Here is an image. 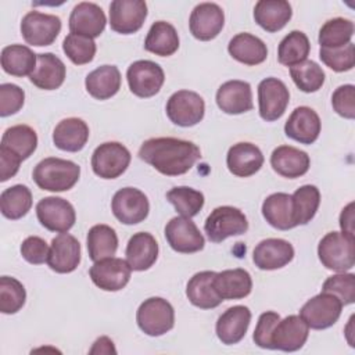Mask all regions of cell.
I'll return each instance as SVG.
<instances>
[{
	"mask_svg": "<svg viewBox=\"0 0 355 355\" xmlns=\"http://www.w3.org/2000/svg\"><path fill=\"white\" fill-rule=\"evenodd\" d=\"M139 158L166 176L189 172L201 158L197 144L176 137H153L139 148Z\"/></svg>",
	"mask_w": 355,
	"mask_h": 355,
	"instance_id": "cell-1",
	"label": "cell"
},
{
	"mask_svg": "<svg viewBox=\"0 0 355 355\" xmlns=\"http://www.w3.org/2000/svg\"><path fill=\"white\" fill-rule=\"evenodd\" d=\"M36 186L47 191H67L72 189L80 176V166L69 159L49 157L33 169Z\"/></svg>",
	"mask_w": 355,
	"mask_h": 355,
	"instance_id": "cell-2",
	"label": "cell"
},
{
	"mask_svg": "<svg viewBox=\"0 0 355 355\" xmlns=\"http://www.w3.org/2000/svg\"><path fill=\"white\" fill-rule=\"evenodd\" d=\"M355 240L344 232H329L318 245V257L326 269L345 272L355 265Z\"/></svg>",
	"mask_w": 355,
	"mask_h": 355,
	"instance_id": "cell-3",
	"label": "cell"
},
{
	"mask_svg": "<svg viewBox=\"0 0 355 355\" xmlns=\"http://www.w3.org/2000/svg\"><path fill=\"white\" fill-rule=\"evenodd\" d=\"M139 329L151 337H158L175 326L173 306L161 297H150L144 300L136 312Z\"/></svg>",
	"mask_w": 355,
	"mask_h": 355,
	"instance_id": "cell-4",
	"label": "cell"
},
{
	"mask_svg": "<svg viewBox=\"0 0 355 355\" xmlns=\"http://www.w3.org/2000/svg\"><path fill=\"white\" fill-rule=\"evenodd\" d=\"M204 230L209 241L222 243L227 237L244 234L248 230V220L239 208L222 205L216 207L207 216Z\"/></svg>",
	"mask_w": 355,
	"mask_h": 355,
	"instance_id": "cell-5",
	"label": "cell"
},
{
	"mask_svg": "<svg viewBox=\"0 0 355 355\" xmlns=\"http://www.w3.org/2000/svg\"><path fill=\"white\" fill-rule=\"evenodd\" d=\"M130 151L118 141H107L92 154V169L101 179H116L129 166Z\"/></svg>",
	"mask_w": 355,
	"mask_h": 355,
	"instance_id": "cell-6",
	"label": "cell"
},
{
	"mask_svg": "<svg viewBox=\"0 0 355 355\" xmlns=\"http://www.w3.org/2000/svg\"><path fill=\"white\" fill-rule=\"evenodd\" d=\"M166 115L178 126L190 128L202 121L205 114L204 98L191 90H178L166 101Z\"/></svg>",
	"mask_w": 355,
	"mask_h": 355,
	"instance_id": "cell-7",
	"label": "cell"
},
{
	"mask_svg": "<svg viewBox=\"0 0 355 355\" xmlns=\"http://www.w3.org/2000/svg\"><path fill=\"white\" fill-rule=\"evenodd\" d=\"M126 79L130 92L141 98H148L155 96L164 82V69L154 61L137 60L128 67Z\"/></svg>",
	"mask_w": 355,
	"mask_h": 355,
	"instance_id": "cell-8",
	"label": "cell"
},
{
	"mask_svg": "<svg viewBox=\"0 0 355 355\" xmlns=\"http://www.w3.org/2000/svg\"><path fill=\"white\" fill-rule=\"evenodd\" d=\"M341 309L343 304L336 295L322 291L302 305L300 316L309 329L323 330L331 327L338 320Z\"/></svg>",
	"mask_w": 355,
	"mask_h": 355,
	"instance_id": "cell-9",
	"label": "cell"
},
{
	"mask_svg": "<svg viewBox=\"0 0 355 355\" xmlns=\"http://www.w3.org/2000/svg\"><path fill=\"white\" fill-rule=\"evenodd\" d=\"M61 32V19L53 14L29 11L21 21V35L31 46H50Z\"/></svg>",
	"mask_w": 355,
	"mask_h": 355,
	"instance_id": "cell-10",
	"label": "cell"
},
{
	"mask_svg": "<svg viewBox=\"0 0 355 355\" xmlns=\"http://www.w3.org/2000/svg\"><path fill=\"white\" fill-rule=\"evenodd\" d=\"M111 209L121 223L136 225L148 216L150 202L141 190L136 187H123L114 194Z\"/></svg>",
	"mask_w": 355,
	"mask_h": 355,
	"instance_id": "cell-11",
	"label": "cell"
},
{
	"mask_svg": "<svg viewBox=\"0 0 355 355\" xmlns=\"http://www.w3.org/2000/svg\"><path fill=\"white\" fill-rule=\"evenodd\" d=\"M36 216L40 225L57 233H67L76 220L72 204L61 197H44L36 204Z\"/></svg>",
	"mask_w": 355,
	"mask_h": 355,
	"instance_id": "cell-12",
	"label": "cell"
},
{
	"mask_svg": "<svg viewBox=\"0 0 355 355\" xmlns=\"http://www.w3.org/2000/svg\"><path fill=\"white\" fill-rule=\"evenodd\" d=\"M290 92L286 83L277 78H265L258 85L259 116L266 122L277 121L286 112Z\"/></svg>",
	"mask_w": 355,
	"mask_h": 355,
	"instance_id": "cell-13",
	"label": "cell"
},
{
	"mask_svg": "<svg viewBox=\"0 0 355 355\" xmlns=\"http://www.w3.org/2000/svg\"><path fill=\"white\" fill-rule=\"evenodd\" d=\"M165 239L169 247L182 254H193L204 248L205 240L196 223L186 216H175L165 226Z\"/></svg>",
	"mask_w": 355,
	"mask_h": 355,
	"instance_id": "cell-14",
	"label": "cell"
},
{
	"mask_svg": "<svg viewBox=\"0 0 355 355\" xmlns=\"http://www.w3.org/2000/svg\"><path fill=\"white\" fill-rule=\"evenodd\" d=\"M147 18V4L143 0H114L110 4V26L121 35L137 32Z\"/></svg>",
	"mask_w": 355,
	"mask_h": 355,
	"instance_id": "cell-15",
	"label": "cell"
},
{
	"mask_svg": "<svg viewBox=\"0 0 355 355\" xmlns=\"http://www.w3.org/2000/svg\"><path fill=\"white\" fill-rule=\"evenodd\" d=\"M132 269L126 259L105 258L93 263L89 269L92 282L104 291H119L130 280Z\"/></svg>",
	"mask_w": 355,
	"mask_h": 355,
	"instance_id": "cell-16",
	"label": "cell"
},
{
	"mask_svg": "<svg viewBox=\"0 0 355 355\" xmlns=\"http://www.w3.org/2000/svg\"><path fill=\"white\" fill-rule=\"evenodd\" d=\"M225 25V12L216 3H200L197 4L189 19V28L191 35L201 40L208 42L215 39Z\"/></svg>",
	"mask_w": 355,
	"mask_h": 355,
	"instance_id": "cell-17",
	"label": "cell"
},
{
	"mask_svg": "<svg viewBox=\"0 0 355 355\" xmlns=\"http://www.w3.org/2000/svg\"><path fill=\"white\" fill-rule=\"evenodd\" d=\"M309 336V327L300 315H288L275 326L270 341L273 349L294 352L304 347Z\"/></svg>",
	"mask_w": 355,
	"mask_h": 355,
	"instance_id": "cell-18",
	"label": "cell"
},
{
	"mask_svg": "<svg viewBox=\"0 0 355 355\" xmlns=\"http://www.w3.org/2000/svg\"><path fill=\"white\" fill-rule=\"evenodd\" d=\"M80 263V244L69 233H60L51 240L47 265L57 273H71Z\"/></svg>",
	"mask_w": 355,
	"mask_h": 355,
	"instance_id": "cell-19",
	"label": "cell"
},
{
	"mask_svg": "<svg viewBox=\"0 0 355 355\" xmlns=\"http://www.w3.org/2000/svg\"><path fill=\"white\" fill-rule=\"evenodd\" d=\"M107 24L105 14L100 6L90 1L78 3L69 15L71 33L82 35L90 39L98 37Z\"/></svg>",
	"mask_w": 355,
	"mask_h": 355,
	"instance_id": "cell-20",
	"label": "cell"
},
{
	"mask_svg": "<svg viewBox=\"0 0 355 355\" xmlns=\"http://www.w3.org/2000/svg\"><path fill=\"white\" fill-rule=\"evenodd\" d=\"M215 100L219 110L229 115H239L251 111L254 107L251 85L239 79L222 83L216 92Z\"/></svg>",
	"mask_w": 355,
	"mask_h": 355,
	"instance_id": "cell-21",
	"label": "cell"
},
{
	"mask_svg": "<svg viewBox=\"0 0 355 355\" xmlns=\"http://www.w3.org/2000/svg\"><path fill=\"white\" fill-rule=\"evenodd\" d=\"M322 122L315 110L306 105L297 107L284 123V133L287 137L301 143L312 144L318 140Z\"/></svg>",
	"mask_w": 355,
	"mask_h": 355,
	"instance_id": "cell-22",
	"label": "cell"
},
{
	"mask_svg": "<svg viewBox=\"0 0 355 355\" xmlns=\"http://www.w3.org/2000/svg\"><path fill=\"white\" fill-rule=\"evenodd\" d=\"M294 258V247L283 239H265L259 241L252 252V261L261 270H276Z\"/></svg>",
	"mask_w": 355,
	"mask_h": 355,
	"instance_id": "cell-23",
	"label": "cell"
},
{
	"mask_svg": "<svg viewBox=\"0 0 355 355\" xmlns=\"http://www.w3.org/2000/svg\"><path fill=\"white\" fill-rule=\"evenodd\" d=\"M251 311L245 305H234L227 308L216 320L215 331L218 338L226 344L233 345L240 343L250 326Z\"/></svg>",
	"mask_w": 355,
	"mask_h": 355,
	"instance_id": "cell-24",
	"label": "cell"
},
{
	"mask_svg": "<svg viewBox=\"0 0 355 355\" xmlns=\"http://www.w3.org/2000/svg\"><path fill=\"white\" fill-rule=\"evenodd\" d=\"M262 151L252 143L240 141L233 144L226 155V165L230 173L239 178L255 175L263 165Z\"/></svg>",
	"mask_w": 355,
	"mask_h": 355,
	"instance_id": "cell-25",
	"label": "cell"
},
{
	"mask_svg": "<svg viewBox=\"0 0 355 355\" xmlns=\"http://www.w3.org/2000/svg\"><path fill=\"white\" fill-rule=\"evenodd\" d=\"M270 165L276 173L287 179L305 175L311 166L309 155L293 146H279L272 151Z\"/></svg>",
	"mask_w": 355,
	"mask_h": 355,
	"instance_id": "cell-26",
	"label": "cell"
},
{
	"mask_svg": "<svg viewBox=\"0 0 355 355\" xmlns=\"http://www.w3.org/2000/svg\"><path fill=\"white\" fill-rule=\"evenodd\" d=\"M125 255L132 270H147L158 258V243L151 233H135L128 241Z\"/></svg>",
	"mask_w": 355,
	"mask_h": 355,
	"instance_id": "cell-27",
	"label": "cell"
},
{
	"mask_svg": "<svg viewBox=\"0 0 355 355\" xmlns=\"http://www.w3.org/2000/svg\"><path fill=\"white\" fill-rule=\"evenodd\" d=\"M65 75L67 68L61 58L53 53H40L37 54L36 68L29 75V80L42 90H55L64 83Z\"/></svg>",
	"mask_w": 355,
	"mask_h": 355,
	"instance_id": "cell-28",
	"label": "cell"
},
{
	"mask_svg": "<svg viewBox=\"0 0 355 355\" xmlns=\"http://www.w3.org/2000/svg\"><path fill=\"white\" fill-rule=\"evenodd\" d=\"M89 140V126L80 118H65L53 130V143L57 148L68 153L80 151Z\"/></svg>",
	"mask_w": 355,
	"mask_h": 355,
	"instance_id": "cell-29",
	"label": "cell"
},
{
	"mask_svg": "<svg viewBox=\"0 0 355 355\" xmlns=\"http://www.w3.org/2000/svg\"><path fill=\"white\" fill-rule=\"evenodd\" d=\"M214 288L222 300H241L251 293L252 279L245 269H226L215 275Z\"/></svg>",
	"mask_w": 355,
	"mask_h": 355,
	"instance_id": "cell-30",
	"label": "cell"
},
{
	"mask_svg": "<svg viewBox=\"0 0 355 355\" xmlns=\"http://www.w3.org/2000/svg\"><path fill=\"white\" fill-rule=\"evenodd\" d=\"M216 272L202 270L190 277L186 286V295L189 301L201 309H212L222 304V298L214 288V277Z\"/></svg>",
	"mask_w": 355,
	"mask_h": 355,
	"instance_id": "cell-31",
	"label": "cell"
},
{
	"mask_svg": "<svg viewBox=\"0 0 355 355\" xmlns=\"http://www.w3.org/2000/svg\"><path fill=\"white\" fill-rule=\"evenodd\" d=\"M291 15V6L286 0H259L254 7L255 22L270 33L283 29Z\"/></svg>",
	"mask_w": 355,
	"mask_h": 355,
	"instance_id": "cell-32",
	"label": "cell"
},
{
	"mask_svg": "<svg viewBox=\"0 0 355 355\" xmlns=\"http://www.w3.org/2000/svg\"><path fill=\"white\" fill-rule=\"evenodd\" d=\"M229 54L244 65L262 64L268 57L266 44L258 37L247 32L237 33L227 44Z\"/></svg>",
	"mask_w": 355,
	"mask_h": 355,
	"instance_id": "cell-33",
	"label": "cell"
},
{
	"mask_svg": "<svg viewBox=\"0 0 355 355\" xmlns=\"http://www.w3.org/2000/svg\"><path fill=\"white\" fill-rule=\"evenodd\" d=\"M85 86L93 98L108 100L121 89V72L115 65H101L86 76Z\"/></svg>",
	"mask_w": 355,
	"mask_h": 355,
	"instance_id": "cell-34",
	"label": "cell"
},
{
	"mask_svg": "<svg viewBox=\"0 0 355 355\" xmlns=\"http://www.w3.org/2000/svg\"><path fill=\"white\" fill-rule=\"evenodd\" d=\"M262 215L265 220L275 229L288 230L295 227L293 220L291 194L273 193L262 202Z\"/></svg>",
	"mask_w": 355,
	"mask_h": 355,
	"instance_id": "cell-35",
	"label": "cell"
},
{
	"mask_svg": "<svg viewBox=\"0 0 355 355\" xmlns=\"http://www.w3.org/2000/svg\"><path fill=\"white\" fill-rule=\"evenodd\" d=\"M144 49L159 57H169L179 49V35L175 26L166 21H157L151 25Z\"/></svg>",
	"mask_w": 355,
	"mask_h": 355,
	"instance_id": "cell-36",
	"label": "cell"
},
{
	"mask_svg": "<svg viewBox=\"0 0 355 355\" xmlns=\"http://www.w3.org/2000/svg\"><path fill=\"white\" fill-rule=\"evenodd\" d=\"M0 61L6 73L22 78L35 71L37 54H35L28 46L10 44L1 50Z\"/></svg>",
	"mask_w": 355,
	"mask_h": 355,
	"instance_id": "cell-37",
	"label": "cell"
},
{
	"mask_svg": "<svg viewBox=\"0 0 355 355\" xmlns=\"http://www.w3.org/2000/svg\"><path fill=\"white\" fill-rule=\"evenodd\" d=\"M86 245L89 258L93 262L111 258L118 250V236L116 232L104 223L94 225L89 229L86 237Z\"/></svg>",
	"mask_w": 355,
	"mask_h": 355,
	"instance_id": "cell-38",
	"label": "cell"
},
{
	"mask_svg": "<svg viewBox=\"0 0 355 355\" xmlns=\"http://www.w3.org/2000/svg\"><path fill=\"white\" fill-rule=\"evenodd\" d=\"M293 220L295 226L309 223L320 204V191L313 184H304L291 194Z\"/></svg>",
	"mask_w": 355,
	"mask_h": 355,
	"instance_id": "cell-39",
	"label": "cell"
},
{
	"mask_svg": "<svg viewBox=\"0 0 355 355\" xmlns=\"http://www.w3.org/2000/svg\"><path fill=\"white\" fill-rule=\"evenodd\" d=\"M0 146L8 148L24 161L35 153L37 147V135L33 128L28 125H14L4 130Z\"/></svg>",
	"mask_w": 355,
	"mask_h": 355,
	"instance_id": "cell-40",
	"label": "cell"
},
{
	"mask_svg": "<svg viewBox=\"0 0 355 355\" xmlns=\"http://www.w3.org/2000/svg\"><path fill=\"white\" fill-rule=\"evenodd\" d=\"M32 207V193L25 184H14L0 194V209L4 218L17 220L25 216Z\"/></svg>",
	"mask_w": 355,
	"mask_h": 355,
	"instance_id": "cell-41",
	"label": "cell"
},
{
	"mask_svg": "<svg viewBox=\"0 0 355 355\" xmlns=\"http://www.w3.org/2000/svg\"><path fill=\"white\" fill-rule=\"evenodd\" d=\"M311 51L308 36L301 31H291L286 35L277 47V60L282 65L293 67L306 60Z\"/></svg>",
	"mask_w": 355,
	"mask_h": 355,
	"instance_id": "cell-42",
	"label": "cell"
},
{
	"mask_svg": "<svg viewBox=\"0 0 355 355\" xmlns=\"http://www.w3.org/2000/svg\"><path fill=\"white\" fill-rule=\"evenodd\" d=\"M354 36V22L351 19L337 17L326 21L319 31V44L326 49H337L351 43Z\"/></svg>",
	"mask_w": 355,
	"mask_h": 355,
	"instance_id": "cell-43",
	"label": "cell"
},
{
	"mask_svg": "<svg viewBox=\"0 0 355 355\" xmlns=\"http://www.w3.org/2000/svg\"><path fill=\"white\" fill-rule=\"evenodd\" d=\"M166 200L182 216L193 218L204 207V194L189 186H178L166 193Z\"/></svg>",
	"mask_w": 355,
	"mask_h": 355,
	"instance_id": "cell-44",
	"label": "cell"
},
{
	"mask_svg": "<svg viewBox=\"0 0 355 355\" xmlns=\"http://www.w3.org/2000/svg\"><path fill=\"white\" fill-rule=\"evenodd\" d=\"M290 75L295 86L304 93H315L324 83V71L312 60H305L290 67Z\"/></svg>",
	"mask_w": 355,
	"mask_h": 355,
	"instance_id": "cell-45",
	"label": "cell"
},
{
	"mask_svg": "<svg viewBox=\"0 0 355 355\" xmlns=\"http://www.w3.org/2000/svg\"><path fill=\"white\" fill-rule=\"evenodd\" d=\"M26 301L24 284L15 277H0V312L4 315L17 313Z\"/></svg>",
	"mask_w": 355,
	"mask_h": 355,
	"instance_id": "cell-46",
	"label": "cell"
},
{
	"mask_svg": "<svg viewBox=\"0 0 355 355\" xmlns=\"http://www.w3.org/2000/svg\"><path fill=\"white\" fill-rule=\"evenodd\" d=\"M62 50L75 65H83L93 61L97 47L93 39L69 33L62 42Z\"/></svg>",
	"mask_w": 355,
	"mask_h": 355,
	"instance_id": "cell-47",
	"label": "cell"
},
{
	"mask_svg": "<svg viewBox=\"0 0 355 355\" xmlns=\"http://www.w3.org/2000/svg\"><path fill=\"white\" fill-rule=\"evenodd\" d=\"M319 57L322 62L334 72H347L355 65V46L351 42L337 49L320 47Z\"/></svg>",
	"mask_w": 355,
	"mask_h": 355,
	"instance_id": "cell-48",
	"label": "cell"
},
{
	"mask_svg": "<svg viewBox=\"0 0 355 355\" xmlns=\"http://www.w3.org/2000/svg\"><path fill=\"white\" fill-rule=\"evenodd\" d=\"M323 293L336 295L343 305L355 302V275L354 273H337L327 277L322 286Z\"/></svg>",
	"mask_w": 355,
	"mask_h": 355,
	"instance_id": "cell-49",
	"label": "cell"
},
{
	"mask_svg": "<svg viewBox=\"0 0 355 355\" xmlns=\"http://www.w3.org/2000/svg\"><path fill=\"white\" fill-rule=\"evenodd\" d=\"M25 103V92L14 83L0 85V116L17 114Z\"/></svg>",
	"mask_w": 355,
	"mask_h": 355,
	"instance_id": "cell-50",
	"label": "cell"
},
{
	"mask_svg": "<svg viewBox=\"0 0 355 355\" xmlns=\"http://www.w3.org/2000/svg\"><path fill=\"white\" fill-rule=\"evenodd\" d=\"M333 110L345 119L355 118V86L343 85L338 86L331 96Z\"/></svg>",
	"mask_w": 355,
	"mask_h": 355,
	"instance_id": "cell-51",
	"label": "cell"
},
{
	"mask_svg": "<svg viewBox=\"0 0 355 355\" xmlns=\"http://www.w3.org/2000/svg\"><path fill=\"white\" fill-rule=\"evenodd\" d=\"M279 320H280V315L277 312L266 311V312L261 313V316L258 318L257 327L254 330V336H252L254 343L259 348L273 349L270 336H272V331H273V329H275V326L277 324Z\"/></svg>",
	"mask_w": 355,
	"mask_h": 355,
	"instance_id": "cell-52",
	"label": "cell"
},
{
	"mask_svg": "<svg viewBox=\"0 0 355 355\" xmlns=\"http://www.w3.org/2000/svg\"><path fill=\"white\" fill-rule=\"evenodd\" d=\"M49 251L50 247L47 245L46 240L39 236H29L21 244L22 258L32 265H40L47 262Z\"/></svg>",
	"mask_w": 355,
	"mask_h": 355,
	"instance_id": "cell-53",
	"label": "cell"
},
{
	"mask_svg": "<svg viewBox=\"0 0 355 355\" xmlns=\"http://www.w3.org/2000/svg\"><path fill=\"white\" fill-rule=\"evenodd\" d=\"M22 159L6 147L0 146V182H7L19 171Z\"/></svg>",
	"mask_w": 355,
	"mask_h": 355,
	"instance_id": "cell-54",
	"label": "cell"
},
{
	"mask_svg": "<svg viewBox=\"0 0 355 355\" xmlns=\"http://www.w3.org/2000/svg\"><path fill=\"white\" fill-rule=\"evenodd\" d=\"M340 227L341 232L354 236V202H349L343 208L340 214Z\"/></svg>",
	"mask_w": 355,
	"mask_h": 355,
	"instance_id": "cell-55",
	"label": "cell"
},
{
	"mask_svg": "<svg viewBox=\"0 0 355 355\" xmlns=\"http://www.w3.org/2000/svg\"><path fill=\"white\" fill-rule=\"evenodd\" d=\"M115 352L116 351L114 348V343L105 336L97 338L90 349V354H115Z\"/></svg>",
	"mask_w": 355,
	"mask_h": 355,
	"instance_id": "cell-56",
	"label": "cell"
}]
</instances>
